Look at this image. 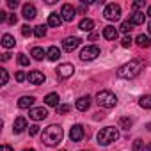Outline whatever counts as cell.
I'll use <instances>...</instances> for the list:
<instances>
[{"mask_svg":"<svg viewBox=\"0 0 151 151\" xmlns=\"http://www.w3.org/2000/svg\"><path fill=\"white\" fill-rule=\"evenodd\" d=\"M147 149H149V151H151V144H149V146H147Z\"/></svg>","mask_w":151,"mask_h":151,"instance_id":"obj_49","label":"cell"},{"mask_svg":"<svg viewBox=\"0 0 151 151\" xmlns=\"http://www.w3.org/2000/svg\"><path fill=\"white\" fill-rule=\"evenodd\" d=\"M147 130H149V132H151V123H149V124H147Z\"/></svg>","mask_w":151,"mask_h":151,"instance_id":"obj_47","label":"cell"},{"mask_svg":"<svg viewBox=\"0 0 151 151\" xmlns=\"http://www.w3.org/2000/svg\"><path fill=\"white\" fill-rule=\"evenodd\" d=\"M34 101H36L34 96H22V98L18 100V107H20V109H30V107L34 105Z\"/></svg>","mask_w":151,"mask_h":151,"instance_id":"obj_17","label":"cell"},{"mask_svg":"<svg viewBox=\"0 0 151 151\" xmlns=\"http://www.w3.org/2000/svg\"><path fill=\"white\" fill-rule=\"evenodd\" d=\"M29 62L30 60H29V57L25 53H18V64L20 66H29Z\"/></svg>","mask_w":151,"mask_h":151,"instance_id":"obj_31","label":"cell"},{"mask_svg":"<svg viewBox=\"0 0 151 151\" xmlns=\"http://www.w3.org/2000/svg\"><path fill=\"white\" fill-rule=\"evenodd\" d=\"M23 151H36V149H23Z\"/></svg>","mask_w":151,"mask_h":151,"instance_id":"obj_48","label":"cell"},{"mask_svg":"<svg viewBox=\"0 0 151 151\" xmlns=\"http://www.w3.org/2000/svg\"><path fill=\"white\" fill-rule=\"evenodd\" d=\"M0 75H2V86H6V84H7V80H9L7 71H6V69H0Z\"/></svg>","mask_w":151,"mask_h":151,"instance_id":"obj_36","label":"cell"},{"mask_svg":"<svg viewBox=\"0 0 151 151\" xmlns=\"http://www.w3.org/2000/svg\"><path fill=\"white\" fill-rule=\"evenodd\" d=\"M86 11H87V7H86V6H84V4H82V6H80V7H78V9H77V13H80V14H84V13H86Z\"/></svg>","mask_w":151,"mask_h":151,"instance_id":"obj_42","label":"cell"},{"mask_svg":"<svg viewBox=\"0 0 151 151\" xmlns=\"http://www.w3.org/2000/svg\"><path fill=\"white\" fill-rule=\"evenodd\" d=\"M9 59H11V55H9V53H4V55H2V60H4V62H6V60H9Z\"/></svg>","mask_w":151,"mask_h":151,"instance_id":"obj_44","label":"cell"},{"mask_svg":"<svg viewBox=\"0 0 151 151\" xmlns=\"http://www.w3.org/2000/svg\"><path fill=\"white\" fill-rule=\"evenodd\" d=\"M62 137H64V132L59 124H50L43 130V142L46 146H57L62 142Z\"/></svg>","mask_w":151,"mask_h":151,"instance_id":"obj_1","label":"cell"},{"mask_svg":"<svg viewBox=\"0 0 151 151\" xmlns=\"http://www.w3.org/2000/svg\"><path fill=\"white\" fill-rule=\"evenodd\" d=\"M60 151H66V149H60Z\"/></svg>","mask_w":151,"mask_h":151,"instance_id":"obj_50","label":"cell"},{"mask_svg":"<svg viewBox=\"0 0 151 151\" xmlns=\"http://www.w3.org/2000/svg\"><path fill=\"white\" fill-rule=\"evenodd\" d=\"M103 16L109 20V22H117L121 18V7L117 4H109L103 11Z\"/></svg>","mask_w":151,"mask_h":151,"instance_id":"obj_5","label":"cell"},{"mask_svg":"<svg viewBox=\"0 0 151 151\" xmlns=\"http://www.w3.org/2000/svg\"><path fill=\"white\" fill-rule=\"evenodd\" d=\"M60 23H62V16L60 14H57V13H52L50 16H48V25L50 27H60Z\"/></svg>","mask_w":151,"mask_h":151,"instance_id":"obj_20","label":"cell"},{"mask_svg":"<svg viewBox=\"0 0 151 151\" xmlns=\"http://www.w3.org/2000/svg\"><path fill=\"white\" fill-rule=\"evenodd\" d=\"M14 45H16V41H14V37L11 34H4L2 36V46L4 48H13Z\"/></svg>","mask_w":151,"mask_h":151,"instance_id":"obj_23","label":"cell"},{"mask_svg":"<svg viewBox=\"0 0 151 151\" xmlns=\"http://www.w3.org/2000/svg\"><path fill=\"white\" fill-rule=\"evenodd\" d=\"M25 128H29L27 119H25V117H16L14 123H13V132H14V133H22Z\"/></svg>","mask_w":151,"mask_h":151,"instance_id":"obj_14","label":"cell"},{"mask_svg":"<svg viewBox=\"0 0 151 151\" xmlns=\"http://www.w3.org/2000/svg\"><path fill=\"white\" fill-rule=\"evenodd\" d=\"M98 55H100V48L94 46V45L86 46V48L80 52V59H82V60H94Z\"/></svg>","mask_w":151,"mask_h":151,"instance_id":"obj_6","label":"cell"},{"mask_svg":"<svg viewBox=\"0 0 151 151\" xmlns=\"http://www.w3.org/2000/svg\"><path fill=\"white\" fill-rule=\"evenodd\" d=\"M16 22H18V18H16V14H9V16H7V23H9V25H14Z\"/></svg>","mask_w":151,"mask_h":151,"instance_id":"obj_39","label":"cell"},{"mask_svg":"<svg viewBox=\"0 0 151 151\" xmlns=\"http://www.w3.org/2000/svg\"><path fill=\"white\" fill-rule=\"evenodd\" d=\"M96 101H98V105L103 107V109H112V107H116L117 98H116V94L110 93V91H100V93L96 94Z\"/></svg>","mask_w":151,"mask_h":151,"instance_id":"obj_4","label":"cell"},{"mask_svg":"<svg viewBox=\"0 0 151 151\" xmlns=\"http://www.w3.org/2000/svg\"><path fill=\"white\" fill-rule=\"evenodd\" d=\"M121 45H123L124 48H130V46H132V37H130V36H124V37L121 39Z\"/></svg>","mask_w":151,"mask_h":151,"instance_id":"obj_34","label":"cell"},{"mask_svg":"<svg viewBox=\"0 0 151 151\" xmlns=\"http://www.w3.org/2000/svg\"><path fill=\"white\" fill-rule=\"evenodd\" d=\"M147 14H149V16H151V6H149V7H147Z\"/></svg>","mask_w":151,"mask_h":151,"instance_id":"obj_46","label":"cell"},{"mask_svg":"<svg viewBox=\"0 0 151 151\" xmlns=\"http://www.w3.org/2000/svg\"><path fill=\"white\" fill-rule=\"evenodd\" d=\"M140 71H142V62L137 60V59H133V60L123 64V66L117 69V75H119L121 78H135Z\"/></svg>","mask_w":151,"mask_h":151,"instance_id":"obj_2","label":"cell"},{"mask_svg":"<svg viewBox=\"0 0 151 151\" xmlns=\"http://www.w3.org/2000/svg\"><path fill=\"white\" fill-rule=\"evenodd\" d=\"M130 22H132L133 25H142V23L146 22V14H142V13H133V14L130 16Z\"/></svg>","mask_w":151,"mask_h":151,"instance_id":"obj_22","label":"cell"},{"mask_svg":"<svg viewBox=\"0 0 151 151\" xmlns=\"http://www.w3.org/2000/svg\"><path fill=\"white\" fill-rule=\"evenodd\" d=\"M132 29H133V23H132V22H123V23H121V27H119V30H121V32H124V34H128Z\"/></svg>","mask_w":151,"mask_h":151,"instance_id":"obj_30","label":"cell"},{"mask_svg":"<svg viewBox=\"0 0 151 151\" xmlns=\"http://www.w3.org/2000/svg\"><path fill=\"white\" fill-rule=\"evenodd\" d=\"M7 6H9L11 9H16V7H18V2H16V0H7Z\"/></svg>","mask_w":151,"mask_h":151,"instance_id":"obj_40","label":"cell"},{"mask_svg":"<svg viewBox=\"0 0 151 151\" xmlns=\"http://www.w3.org/2000/svg\"><path fill=\"white\" fill-rule=\"evenodd\" d=\"M30 55H32L36 60H43V57H46V52H45L41 46H34L32 52H30Z\"/></svg>","mask_w":151,"mask_h":151,"instance_id":"obj_24","label":"cell"},{"mask_svg":"<svg viewBox=\"0 0 151 151\" xmlns=\"http://www.w3.org/2000/svg\"><path fill=\"white\" fill-rule=\"evenodd\" d=\"M147 30H149V34H151V22L147 23Z\"/></svg>","mask_w":151,"mask_h":151,"instance_id":"obj_45","label":"cell"},{"mask_svg":"<svg viewBox=\"0 0 151 151\" xmlns=\"http://www.w3.org/2000/svg\"><path fill=\"white\" fill-rule=\"evenodd\" d=\"M46 116H48V110L45 107H34L29 110V117L34 121H43V119H46Z\"/></svg>","mask_w":151,"mask_h":151,"instance_id":"obj_8","label":"cell"},{"mask_svg":"<svg viewBox=\"0 0 151 151\" xmlns=\"http://www.w3.org/2000/svg\"><path fill=\"white\" fill-rule=\"evenodd\" d=\"M59 100H60V98H59V94H57V93H50V94H46V96H45V103H46V105H50V107H55V109L59 107Z\"/></svg>","mask_w":151,"mask_h":151,"instance_id":"obj_18","label":"cell"},{"mask_svg":"<svg viewBox=\"0 0 151 151\" xmlns=\"http://www.w3.org/2000/svg\"><path fill=\"white\" fill-rule=\"evenodd\" d=\"M98 37H100L98 32H91V34H89V41H94V39H98Z\"/></svg>","mask_w":151,"mask_h":151,"instance_id":"obj_41","label":"cell"},{"mask_svg":"<svg viewBox=\"0 0 151 151\" xmlns=\"http://www.w3.org/2000/svg\"><path fill=\"white\" fill-rule=\"evenodd\" d=\"M27 80H29L32 86H39V84H43V82L46 80V77H45L43 71H30V73L27 75Z\"/></svg>","mask_w":151,"mask_h":151,"instance_id":"obj_12","label":"cell"},{"mask_svg":"<svg viewBox=\"0 0 151 151\" xmlns=\"http://www.w3.org/2000/svg\"><path fill=\"white\" fill-rule=\"evenodd\" d=\"M55 110H57V114H68V112L71 110V107H69V105H59Z\"/></svg>","mask_w":151,"mask_h":151,"instance_id":"obj_33","label":"cell"},{"mask_svg":"<svg viewBox=\"0 0 151 151\" xmlns=\"http://www.w3.org/2000/svg\"><path fill=\"white\" fill-rule=\"evenodd\" d=\"M46 57H48L50 60H57V59H60V50H59L57 46H50V48L46 50Z\"/></svg>","mask_w":151,"mask_h":151,"instance_id":"obj_21","label":"cell"},{"mask_svg":"<svg viewBox=\"0 0 151 151\" xmlns=\"http://www.w3.org/2000/svg\"><path fill=\"white\" fill-rule=\"evenodd\" d=\"M29 133H30L32 137H34V135H37V133H39V126H37V124H32V126H29Z\"/></svg>","mask_w":151,"mask_h":151,"instance_id":"obj_37","label":"cell"},{"mask_svg":"<svg viewBox=\"0 0 151 151\" xmlns=\"http://www.w3.org/2000/svg\"><path fill=\"white\" fill-rule=\"evenodd\" d=\"M75 14H77V9H75L71 4H64V6H62V9H60L62 22H73Z\"/></svg>","mask_w":151,"mask_h":151,"instance_id":"obj_10","label":"cell"},{"mask_svg":"<svg viewBox=\"0 0 151 151\" xmlns=\"http://www.w3.org/2000/svg\"><path fill=\"white\" fill-rule=\"evenodd\" d=\"M80 43H82L80 37L71 36V37H66V39L62 41V48H64L66 52H73V50H77V48L80 46Z\"/></svg>","mask_w":151,"mask_h":151,"instance_id":"obj_7","label":"cell"},{"mask_svg":"<svg viewBox=\"0 0 151 151\" xmlns=\"http://www.w3.org/2000/svg\"><path fill=\"white\" fill-rule=\"evenodd\" d=\"M34 36H36V37H45V36H46V27H45V25L34 27Z\"/></svg>","mask_w":151,"mask_h":151,"instance_id":"obj_28","label":"cell"},{"mask_svg":"<svg viewBox=\"0 0 151 151\" xmlns=\"http://www.w3.org/2000/svg\"><path fill=\"white\" fill-rule=\"evenodd\" d=\"M73 73H75V66L73 64H60L57 68V77L59 78H69Z\"/></svg>","mask_w":151,"mask_h":151,"instance_id":"obj_11","label":"cell"},{"mask_svg":"<svg viewBox=\"0 0 151 151\" xmlns=\"http://www.w3.org/2000/svg\"><path fill=\"white\" fill-rule=\"evenodd\" d=\"M78 29L84 30V32H91V30L94 29V22H93L91 18H84V20L78 23Z\"/></svg>","mask_w":151,"mask_h":151,"instance_id":"obj_19","label":"cell"},{"mask_svg":"<svg viewBox=\"0 0 151 151\" xmlns=\"http://www.w3.org/2000/svg\"><path fill=\"white\" fill-rule=\"evenodd\" d=\"M84 135H86V130H84L82 124H75V126L69 130V139H71L73 142H80V140L84 139Z\"/></svg>","mask_w":151,"mask_h":151,"instance_id":"obj_9","label":"cell"},{"mask_svg":"<svg viewBox=\"0 0 151 151\" xmlns=\"http://www.w3.org/2000/svg\"><path fill=\"white\" fill-rule=\"evenodd\" d=\"M30 34H34V30H32V27H29V25H23V27H22V36H25V37H29Z\"/></svg>","mask_w":151,"mask_h":151,"instance_id":"obj_32","label":"cell"},{"mask_svg":"<svg viewBox=\"0 0 151 151\" xmlns=\"http://www.w3.org/2000/svg\"><path fill=\"white\" fill-rule=\"evenodd\" d=\"M2 151H14V149H13L9 144H4V146H2Z\"/></svg>","mask_w":151,"mask_h":151,"instance_id":"obj_43","label":"cell"},{"mask_svg":"<svg viewBox=\"0 0 151 151\" xmlns=\"http://www.w3.org/2000/svg\"><path fill=\"white\" fill-rule=\"evenodd\" d=\"M139 105L142 109H151V94H144L140 100H139Z\"/></svg>","mask_w":151,"mask_h":151,"instance_id":"obj_26","label":"cell"},{"mask_svg":"<svg viewBox=\"0 0 151 151\" xmlns=\"http://www.w3.org/2000/svg\"><path fill=\"white\" fill-rule=\"evenodd\" d=\"M89 107H91V98H89V96H82V98L77 100V109H78L80 112L89 110Z\"/></svg>","mask_w":151,"mask_h":151,"instance_id":"obj_15","label":"cell"},{"mask_svg":"<svg viewBox=\"0 0 151 151\" xmlns=\"http://www.w3.org/2000/svg\"><path fill=\"white\" fill-rule=\"evenodd\" d=\"M132 124H133V121H132L130 117H121V119H119V126L124 128V130H130Z\"/></svg>","mask_w":151,"mask_h":151,"instance_id":"obj_29","label":"cell"},{"mask_svg":"<svg viewBox=\"0 0 151 151\" xmlns=\"http://www.w3.org/2000/svg\"><path fill=\"white\" fill-rule=\"evenodd\" d=\"M23 80H27V75L23 71H18L16 73V82H23Z\"/></svg>","mask_w":151,"mask_h":151,"instance_id":"obj_38","label":"cell"},{"mask_svg":"<svg viewBox=\"0 0 151 151\" xmlns=\"http://www.w3.org/2000/svg\"><path fill=\"white\" fill-rule=\"evenodd\" d=\"M140 149H144V144H142V140H140V139L133 140V151H140Z\"/></svg>","mask_w":151,"mask_h":151,"instance_id":"obj_35","label":"cell"},{"mask_svg":"<svg viewBox=\"0 0 151 151\" xmlns=\"http://www.w3.org/2000/svg\"><path fill=\"white\" fill-rule=\"evenodd\" d=\"M103 37L109 39V41H114V39L117 37V29L112 27V25H107V27L103 29Z\"/></svg>","mask_w":151,"mask_h":151,"instance_id":"obj_16","label":"cell"},{"mask_svg":"<svg viewBox=\"0 0 151 151\" xmlns=\"http://www.w3.org/2000/svg\"><path fill=\"white\" fill-rule=\"evenodd\" d=\"M22 14H23L25 20H34L36 14H37V11H36V7H34L32 4H25L23 9H22Z\"/></svg>","mask_w":151,"mask_h":151,"instance_id":"obj_13","label":"cell"},{"mask_svg":"<svg viewBox=\"0 0 151 151\" xmlns=\"http://www.w3.org/2000/svg\"><path fill=\"white\" fill-rule=\"evenodd\" d=\"M144 6H146V2H144V0H135V2L132 4V9H133V13H142Z\"/></svg>","mask_w":151,"mask_h":151,"instance_id":"obj_27","label":"cell"},{"mask_svg":"<svg viewBox=\"0 0 151 151\" xmlns=\"http://www.w3.org/2000/svg\"><path fill=\"white\" fill-rule=\"evenodd\" d=\"M137 45L140 46V48H147V46H151V39L147 37V36H144V34H140V36H137Z\"/></svg>","mask_w":151,"mask_h":151,"instance_id":"obj_25","label":"cell"},{"mask_svg":"<svg viewBox=\"0 0 151 151\" xmlns=\"http://www.w3.org/2000/svg\"><path fill=\"white\" fill-rule=\"evenodd\" d=\"M96 139H98V144L109 146V144H112V142H116L119 139V130L114 128V126H105L103 130L98 132V137Z\"/></svg>","mask_w":151,"mask_h":151,"instance_id":"obj_3","label":"cell"}]
</instances>
